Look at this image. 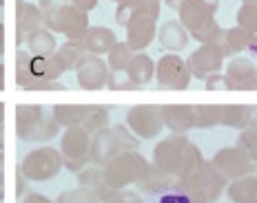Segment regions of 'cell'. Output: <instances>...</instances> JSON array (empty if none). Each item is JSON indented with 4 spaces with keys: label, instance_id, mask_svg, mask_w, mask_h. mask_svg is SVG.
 <instances>
[{
    "label": "cell",
    "instance_id": "cell-35",
    "mask_svg": "<svg viewBox=\"0 0 257 203\" xmlns=\"http://www.w3.org/2000/svg\"><path fill=\"white\" fill-rule=\"evenodd\" d=\"M56 203H100V199L95 196L93 190L78 186V188H73V190L60 192V194H58V199H56Z\"/></svg>",
    "mask_w": 257,
    "mask_h": 203
},
{
    "label": "cell",
    "instance_id": "cell-30",
    "mask_svg": "<svg viewBox=\"0 0 257 203\" xmlns=\"http://www.w3.org/2000/svg\"><path fill=\"white\" fill-rule=\"evenodd\" d=\"M133 56H136V51H133L126 42H115V44L111 46V51L106 53L109 71H117V73L126 71V66H128V62L133 60Z\"/></svg>",
    "mask_w": 257,
    "mask_h": 203
},
{
    "label": "cell",
    "instance_id": "cell-19",
    "mask_svg": "<svg viewBox=\"0 0 257 203\" xmlns=\"http://www.w3.org/2000/svg\"><path fill=\"white\" fill-rule=\"evenodd\" d=\"M78 184L82 188H89L95 192V196L100 199V203H109L111 196H113V188H109V184L104 181V172H102V166H93L89 164L87 168H82L80 172H76Z\"/></svg>",
    "mask_w": 257,
    "mask_h": 203
},
{
    "label": "cell",
    "instance_id": "cell-34",
    "mask_svg": "<svg viewBox=\"0 0 257 203\" xmlns=\"http://www.w3.org/2000/svg\"><path fill=\"white\" fill-rule=\"evenodd\" d=\"M224 40H226V46L228 51L233 53H239V51H246L250 49V38L248 34L242 29V26H231V29H224Z\"/></svg>",
    "mask_w": 257,
    "mask_h": 203
},
{
    "label": "cell",
    "instance_id": "cell-49",
    "mask_svg": "<svg viewBox=\"0 0 257 203\" xmlns=\"http://www.w3.org/2000/svg\"><path fill=\"white\" fill-rule=\"evenodd\" d=\"M5 199V152L0 150V201Z\"/></svg>",
    "mask_w": 257,
    "mask_h": 203
},
{
    "label": "cell",
    "instance_id": "cell-31",
    "mask_svg": "<svg viewBox=\"0 0 257 203\" xmlns=\"http://www.w3.org/2000/svg\"><path fill=\"white\" fill-rule=\"evenodd\" d=\"M82 128L89 132V135H95V132L109 128V110H106L104 106H93L91 104L89 113H87V117H84V122H82Z\"/></svg>",
    "mask_w": 257,
    "mask_h": 203
},
{
    "label": "cell",
    "instance_id": "cell-8",
    "mask_svg": "<svg viewBox=\"0 0 257 203\" xmlns=\"http://www.w3.org/2000/svg\"><path fill=\"white\" fill-rule=\"evenodd\" d=\"M191 80L189 64L178 53H164L155 62V82L162 90H184L189 88Z\"/></svg>",
    "mask_w": 257,
    "mask_h": 203
},
{
    "label": "cell",
    "instance_id": "cell-41",
    "mask_svg": "<svg viewBox=\"0 0 257 203\" xmlns=\"http://www.w3.org/2000/svg\"><path fill=\"white\" fill-rule=\"evenodd\" d=\"M204 86H206V90H231L228 88L226 76H222V73H213V76H208L204 80Z\"/></svg>",
    "mask_w": 257,
    "mask_h": 203
},
{
    "label": "cell",
    "instance_id": "cell-53",
    "mask_svg": "<svg viewBox=\"0 0 257 203\" xmlns=\"http://www.w3.org/2000/svg\"><path fill=\"white\" fill-rule=\"evenodd\" d=\"M0 150H5V122L0 124Z\"/></svg>",
    "mask_w": 257,
    "mask_h": 203
},
{
    "label": "cell",
    "instance_id": "cell-46",
    "mask_svg": "<svg viewBox=\"0 0 257 203\" xmlns=\"http://www.w3.org/2000/svg\"><path fill=\"white\" fill-rule=\"evenodd\" d=\"M18 203H53L49 196L40 194V192H27L23 199H18Z\"/></svg>",
    "mask_w": 257,
    "mask_h": 203
},
{
    "label": "cell",
    "instance_id": "cell-47",
    "mask_svg": "<svg viewBox=\"0 0 257 203\" xmlns=\"http://www.w3.org/2000/svg\"><path fill=\"white\" fill-rule=\"evenodd\" d=\"M69 2H71L73 7H78L80 12H84V14L93 12V9L98 7V0H69Z\"/></svg>",
    "mask_w": 257,
    "mask_h": 203
},
{
    "label": "cell",
    "instance_id": "cell-54",
    "mask_svg": "<svg viewBox=\"0 0 257 203\" xmlns=\"http://www.w3.org/2000/svg\"><path fill=\"white\" fill-rule=\"evenodd\" d=\"M0 90H5V64H0Z\"/></svg>",
    "mask_w": 257,
    "mask_h": 203
},
{
    "label": "cell",
    "instance_id": "cell-18",
    "mask_svg": "<svg viewBox=\"0 0 257 203\" xmlns=\"http://www.w3.org/2000/svg\"><path fill=\"white\" fill-rule=\"evenodd\" d=\"M117 152H122V148H120V144H117V137H115L113 128H104V130L91 135L89 157H91V164H93V166L109 164Z\"/></svg>",
    "mask_w": 257,
    "mask_h": 203
},
{
    "label": "cell",
    "instance_id": "cell-26",
    "mask_svg": "<svg viewBox=\"0 0 257 203\" xmlns=\"http://www.w3.org/2000/svg\"><path fill=\"white\" fill-rule=\"evenodd\" d=\"M226 194L233 203H257V174L231 181L226 186Z\"/></svg>",
    "mask_w": 257,
    "mask_h": 203
},
{
    "label": "cell",
    "instance_id": "cell-4",
    "mask_svg": "<svg viewBox=\"0 0 257 203\" xmlns=\"http://www.w3.org/2000/svg\"><path fill=\"white\" fill-rule=\"evenodd\" d=\"M60 132V124L40 106L20 104L16 108V135L23 142H49Z\"/></svg>",
    "mask_w": 257,
    "mask_h": 203
},
{
    "label": "cell",
    "instance_id": "cell-12",
    "mask_svg": "<svg viewBox=\"0 0 257 203\" xmlns=\"http://www.w3.org/2000/svg\"><path fill=\"white\" fill-rule=\"evenodd\" d=\"M78 78V86L84 90H100L106 86L109 80V64H106L100 56H89L82 60V64L76 71Z\"/></svg>",
    "mask_w": 257,
    "mask_h": 203
},
{
    "label": "cell",
    "instance_id": "cell-55",
    "mask_svg": "<svg viewBox=\"0 0 257 203\" xmlns=\"http://www.w3.org/2000/svg\"><path fill=\"white\" fill-rule=\"evenodd\" d=\"M5 122V104H0V124Z\"/></svg>",
    "mask_w": 257,
    "mask_h": 203
},
{
    "label": "cell",
    "instance_id": "cell-21",
    "mask_svg": "<svg viewBox=\"0 0 257 203\" xmlns=\"http://www.w3.org/2000/svg\"><path fill=\"white\" fill-rule=\"evenodd\" d=\"M189 31L182 26L178 20H167L162 26L158 29V40L169 53H178L182 49L189 46Z\"/></svg>",
    "mask_w": 257,
    "mask_h": 203
},
{
    "label": "cell",
    "instance_id": "cell-3",
    "mask_svg": "<svg viewBox=\"0 0 257 203\" xmlns=\"http://www.w3.org/2000/svg\"><path fill=\"white\" fill-rule=\"evenodd\" d=\"M228 181L211 162H204L202 168L189 179H175L173 190L184 192L191 203H215L224 194Z\"/></svg>",
    "mask_w": 257,
    "mask_h": 203
},
{
    "label": "cell",
    "instance_id": "cell-13",
    "mask_svg": "<svg viewBox=\"0 0 257 203\" xmlns=\"http://www.w3.org/2000/svg\"><path fill=\"white\" fill-rule=\"evenodd\" d=\"M189 71L193 78L197 80H206L213 73H219L224 66V58L213 44H200V49L193 51L189 56Z\"/></svg>",
    "mask_w": 257,
    "mask_h": 203
},
{
    "label": "cell",
    "instance_id": "cell-7",
    "mask_svg": "<svg viewBox=\"0 0 257 203\" xmlns=\"http://www.w3.org/2000/svg\"><path fill=\"white\" fill-rule=\"evenodd\" d=\"M89 150H91V135L82 126H73L64 130V135L60 137V154L64 168L71 170V172H80L82 168H87L91 164Z\"/></svg>",
    "mask_w": 257,
    "mask_h": 203
},
{
    "label": "cell",
    "instance_id": "cell-16",
    "mask_svg": "<svg viewBox=\"0 0 257 203\" xmlns=\"http://www.w3.org/2000/svg\"><path fill=\"white\" fill-rule=\"evenodd\" d=\"M215 20V14L208 7L200 2V0H186L178 12V22L189 31V36H195L197 31H202Z\"/></svg>",
    "mask_w": 257,
    "mask_h": 203
},
{
    "label": "cell",
    "instance_id": "cell-9",
    "mask_svg": "<svg viewBox=\"0 0 257 203\" xmlns=\"http://www.w3.org/2000/svg\"><path fill=\"white\" fill-rule=\"evenodd\" d=\"M211 164L224 174L226 181H235V179H242V177H248V174L257 172V162H253V159L244 150H239L237 146L219 148V150L213 154Z\"/></svg>",
    "mask_w": 257,
    "mask_h": 203
},
{
    "label": "cell",
    "instance_id": "cell-33",
    "mask_svg": "<svg viewBox=\"0 0 257 203\" xmlns=\"http://www.w3.org/2000/svg\"><path fill=\"white\" fill-rule=\"evenodd\" d=\"M219 124L228 128L244 130V106L242 104H226L219 108Z\"/></svg>",
    "mask_w": 257,
    "mask_h": 203
},
{
    "label": "cell",
    "instance_id": "cell-38",
    "mask_svg": "<svg viewBox=\"0 0 257 203\" xmlns=\"http://www.w3.org/2000/svg\"><path fill=\"white\" fill-rule=\"evenodd\" d=\"M106 86L111 90H136L138 86L128 80L126 71L117 73V71H109V80H106Z\"/></svg>",
    "mask_w": 257,
    "mask_h": 203
},
{
    "label": "cell",
    "instance_id": "cell-5",
    "mask_svg": "<svg viewBox=\"0 0 257 203\" xmlns=\"http://www.w3.org/2000/svg\"><path fill=\"white\" fill-rule=\"evenodd\" d=\"M147 168H149V162L144 154H140L138 150H124V152H117L109 164H104L102 172L109 188L124 190L128 186H136L142 179V174L147 172Z\"/></svg>",
    "mask_w": 257,
    "mask_h": 203
},
{
    "label": "cell",
    "instance_id": "cell-32",
    "mask_svg": "<svg viewBox=\"0 0 257 203\" xmlns=\"http://www.w3.org/2000/svg\"><path fill=\"white\" fill-rule=\"evenodd\" d=\"M195 108V128H213L219 124V108L217 104H197Z\"/></svg>",
    "mask_w": 257,
    "mask_h": 203
},
{
    "label": "cell",
    "instance_id": "cell-57",
    "mask_svg": "<svg viewBox=\"0 0 257 203\" xmlns=\"http://www.w3.org/2000/svg\"><path fill=\"white\" fill-rule=\"evenodd\" d=\"M3 4H5V0H0V7H3Z\"/></svg>",
    "mask_w": 257,
    "mask_h": 203
},
{
    "label": "cell",
    "instance_id": "cell-39",
    "mask_svg": "<svg viewBox=\"0 0 257 203\" xmlns=\"http://www.w3.org/2000/svg\"><path fill=\"white\" fill-rule=\"evenodd\" d=\"M113 132L117 137V144H120L122 152H124V150H138V137L133 135L126 126H115Z\"/></svg>",
    "mask_w": 257,
    "mask_h": 203
},
{
    "label": "cell",
    "instance_id": "cell-37",
    "mask_svg": "<svg viewBox=\"0 0 257 203\" xmlns=\"http://www.w3.org/2000/svg\"><path fill=\"white\" fill-rule=\"evenodd\" d=\"M235 146L239 150H244L253 162H257V128H244V130H239Z\"/></svg>",
    "mask_w": 257,
    "mask_h": 203
},
{
    "label": "cell",
    "instance_id": "cell-56",
    "mask_svg": "<svg viewBox=\"0 0 257 203\" xmlns=\"http://www.w3.org/2000/svg\"><path fill=\"white\" fill-rule=\"evenodd\" d=\"M244 2H253V4H257V0H244Z\"/></svg>",
    "mask_w": 257,
    "mask_h": 203
},
{
    "label": "cell",
    "instance_id": "cell-43",
    "mask_svg": "<svg viewBox=\"0 0 257 203\" xmlns=\"http://www.w3.org/2000/svg\"><path fill=\"white\" fill-rule=\"evenodd\" d=\"M133 12H136V7L131 4V0L120 2V4H117V9H115V22L120 26H126V22H128V18L133 16Z\"/></svg>",
    "mask_w": 257,
    "mask_h": 203
},
{
    "label": "cell",
    "instance_id": "cell-1",
    "mask_svg": "<svg viewBox=\"0 0 257 203\" xmlns=\"http://www.w3.org/2000/svg\"><path fill=\"white\" fill-rule=\"evenodd\" d=\"M204 162L206 159L202 157V150L186 135H171L158 142V146L153 148V166L175 179H189Z\"/></svg>",
    "mask_w": 257,
    "mask_h": 203
},
{
    "label": "cell",
    "instance_id": "cell-42",
    "mask_svg": "<svg viewBox=\"0 0 257 203\" xmlns=\"http://www.w3.org/2000/svg\"><path fill=\"white\" fill-rule=\"evenodd\" d=\"M109 203H142V196L133 190H115Z\"/></svg>",
    "mask_w": 257,
    "mask_h": 203
},
{
    "label": "cell",
    "instance_id": "cell-48",
    "mask_svg": "<svg viewBox=\"0 0 257 203\" xmlns=\"http://www.w3.org/2000/svg\"><path fill=\"white\" fill-rule=\"evenodd\" d=\"M160 203H191V199L184 194V192H173V194H164Z\"/></svg>",
    "mask_w": 257,
    "mask_h": 203
},
{
    "label": "cell",
    "instance_id": "cell-28",
    "mask_svg": "<svg viewBox=\"0 0 257 203\" xmlns=\"http://www.w3.org/2000/svg\"><path fill=\"white\" fill-rule=\"evenodd\" d=\"M56 53L60 56V60H62L67 71H78V66L82 64V60L89 56L80 40H67L62 46H58Z\"/></svg>",
    "mask_w": 257,
    "mask_h": 203
},
{
    "label": "cell",
    "instance_id": "cell-27",
    "mask_svg": "<svg viewBox=\"0 0 257 203\" xmlns=\"http://www.w3.org/2000/svg\"><path fill=\"white\" fill-rule=\"evenodd\" d=\"M89 108H91V104H58V106H53V117L64 128L82 126Z\"/></svg>",
    "mask_w": 257,
    "mask_h": 203
},
{
    "label": "cell",
    "instance_id": "cell-50",
    "mask_svg": "<svg viewBox=\"0 0 257 203\" xmlns=\"http://www.w3.org/2000/svg\"><path fill=\"white\" fill-rule=\"evenodd\" d=\"M184 2H186V0H164V4H167V7H171L173 12H180V7H182Z\"/></svg>",
    "mask_w": 257,
    "mask_h": 203
},
{
    "label": "cell",
    "instance_id": "cell-15",
    "mask_svg": "<svg viewBox=\"0 0 257 203\" xmlns=\"http://www.w3.org/2000/svg\"><path fill=\"white\" fill-rule=\"evenodd\" d=\"M224 76L231 90H257V66L248 58H233Z\"/></svg>",
    "mask_w": 257,
    "mask_h": 203
},
{
    "label": "cell",
    "instance_id": "cell-40",
    "mask_svg": "<svg viewBox=\"0 0 257 203\" xmlns=\"http://www.w3.org/2000/svg\"><path fill=\"white\" fill-rule=\"evenodd\" d=\"M23 90H64V84H60L56 80H34V82H29Z\"/></svg>",
    "mask_w": 257,
    "mask_h": 203
},
{
    "label": "cell",
    "instance_id": "cell-51",
    "mask_svg": "<svg viewBox=\"0 0 257 203\" xmlns=\"http://www.w3.org/2000/svg\"><path fill=\"white\" fill-rule=\"evenodd\" d=\"M200 2L204 4V7H208V9H211L213 14H215L217 9H219V0H200Z\"/></svg>",
    "mask_w": 257,
    "mask_h": 203
},
{
    "label": "cell",
    "instance_id": "cell-22",
    "mask_svg": "<svg viewBox=\"0 0 257 203\" xmlns=\"http://www.w3.org/2000/svg\"><path fill=\"white\" fill-rule=\"evenodd\" d=\"M29 68H31V76H34V80H53V82H56V80H60V76L67 71L58 53H53V56H49V58L31 56ZM34 80H31V82H34Z\"/></svg>",
    "mask_w": 257,
    "mask_h": 203
},
{
    "label": "cell",
    "instance_id": "cell-45",
    "mask_svg": "<svg viewBox=\"0 0 257 203\" xmlns=\"http://www.w3.org/2000/svg\"><path fill=\"white\" fill-rule=\"evenodd\" d=\"M29 192V186H27V177L23 172H20V168H16V194H18V199H23V196Z\"/></svg>",
    "mask_w": 257,
    "mask_h": 203
},
{
    "label": "cell",
    "instance_id": "cell-23",
    "mask_svg": "<svg viewBox=\"0 0 257 203\" xmlns=\"http://www.w3.org/2000/svg\"><path fill=\"white\" fill-rule=\"evenodd\" d=\"M126 76L138 88L147 86V84H151V80L155 78V62L144 51L136 53L133 60L128 62V66H126Z\"/></svg>",
    "mask_w": 257,
    "mask_h": 203
},
{
    "label": "cell",
    "instance_id": "cell-29",
    "mask_svg": "<svg viewBox=\"0 0 257 203\" xmlns=\"http://www.w3.org/2000/svg\"><path fill=\"white\" fill-rule=\"evenodd\" d=\"M237 26H242L246 34H248V38H250L248 51L257 53V4L244 2L242 7L237 9Z\"/></svg>",
    "mask_w": 257,
    "mask_h": 203
},
{
    "label": "cell",
    "instance_id": "cell-6",
    "mask_svg": "<svg viewBox=\"0 0 257 203\" xmlns=\"http://www.w3.org/2000/svg\"><path fill=\"white\" fill-rule=\"evenodd\" d=\"M62 154L58 148L40 146L29 150L18 164L20 172L27 177V181H49L62 170Z\"/></svg>",
    "mask_w": 257,
    "mask_h": 203
},
{
    "label": "cell",
    "instance_id": "cell-20",
    "mask_svg": "<svg viewBox=\"0 0 257 203\" xmlns=\"http://www.w3.org/2000/svg\"><path fill=\"white\" fill-rule=\"evenodd\" d=\"M80 42H82V46L87 49V53H91V56H106V53L111 51V46L117 42L115 34L109 29V26H89L87 31H84V36L80 38Z\"/></svg>",
    "mask_w": 257,
    "mask_h": 203
},
{
    "label": "cell",
    "instance_id": "cell-10",
    "mask_svg": "<svg viewBox=\"0 0 257 203\" xmlns=\"http://www.w3.org/2000/svg\"><path fill=\"white\" fill-rule=\"evenodd\" d=\"M126 128L138 137V140H153L164 128V120L160 113V106L140 104L128 108L126 113Z\"/></svg>",
    "mask_w": 257,
    "mask_h": 203
},
{
    "label": "cell",
    "instance_id": "cell-24",
    "mask_svg": "<svg viewBox=\"0 0 257 203\" xmlns=\"http://www.w3.org/2000/svg\"><path fill=\"white\" fill-rule=\"evenodd\" d=\"M175 184V177H171L169 172H164V170H160L158 166L149 164L147 172L142 174V179L138 181V188L149 192V194H160V192H167L173 188Z\"/></svg>",
    "mask_w": 257,
    "mask_h": 203
},
{
    "label": "cell",
    "instance_id": "cell-17",
    "mask_svg": "<svg viewBox=\"0 0 257 203\" xmlns=\"http://www.w3.org/2000/svg\"><path fill=\"white\" fill-rule=\"evenodd\" d=\"M164 126L173 135H186L191 128H195V108L186 104H167L160 106Z\"/></svg>",
    "mask_w": 257,
    "mask_h": 203
},
{
    "label": "cell",
    "instance_id": "cell-25",
    "mask_svg": "<svg viewBox=\"0 0 257 203\" xmlns=\"http://www.w3.org/2000/svg\"><path fill=\"white\" fill-rule=\"evenodd\" d=\"M27 44V51L31 56H40V58H49L58 51V42H56V36L51 34L47 26H40V29L31 31L25 40Z\"/></svg>",
    "mask_w": 257,
    "mask_h": 203
},
{
    "label": "cell",
    "instance_id": "cell-11",
    "mask_svg": "<svg viewBox=\"0 0 257 203\" xmlns=\"http://www.w3.org/2000/svg\"><path fill=\"white\" fill-rule=\"evenodd\" d=\"M155 22H158V18H155L153 14L149 12H133V16L128 18L126 22V44L131 46L136 53H140L147 49L151 42L158 38V26H155Z\"/></svg>",
    "mask_w": 257,
    "mask_h": 203
},
{
    "label": "cell",
    "instance_id": "cell-36",
    "mask_svg": "<svg viewBox=\"0 0 257 203\" xmlns=\"http://www.w3.org/2000/svg\"><path fill=\"white\" fill-rule=\"evenodd\" d=\"M29 62H31V53L29 51L20 49L18 53H16V84H18V88H25L27 84L34 80L31 68H29Z\"/></svg>",
    "mask_w": 257,
    "mask_h": 203
},
{
    "label": "cell",
    "instance_id": "cell-44",
    "mask_svg": "<svg viewBox=\"0 0 257 203\" xmlns=\"http://www.w3.org/2000/svg\"><path fill=\"white\" fill-rule=\"evenodd\" d=\"M244 128H257V106L244 104Z\"/></svg>",
    "mask_w": 257,
    "mask_h": 203
},
{
    "label": "cell",
    "instance_id": "cell-2",
    "mask_svg": "<svg viewBox=\"0 0 257 203\" xmlns=\"http://www.w3.org/2000/svg\"><path fill=\"white\" fill-rule=\"evenodd\" d=\"M45 26L51 34H62L67 40H80L89 29V14L80 12L69 0H40Z\"/></svg>",
    "mask_w": 257,
    "mask_h": 203
},
{
    "label": "cell",
    "instance_id": "cell-14",
    "mask_svg": "<svg viewBox=\"0 0 257 203\" xmlns=\"http://www.w3.org/2000/svg\"><path fill=\"white\" fill-rule=\"evenodd\" d=\"M45 26V16L42 9L34 2H27V0H18L16 2V44L23 46L27 36L31 31Z\"/></svg>",
    "mask_w": 257,
    "mask_h": 203
},
{
    "label": "cell",
    "instance_id": "cell-52",
    "mask_svg": "<svg viewBox=\"0 0 257 203\" xmlns=\"http://www.w3.org/2000/svg\"><path fill=\"white\" fill-rule=\"evenodd\" d=\"M5 53V24L0 22V56Z\"/></svg>",
    "mask_w": 257,
    "mask_h": 203
}]
</instances>
